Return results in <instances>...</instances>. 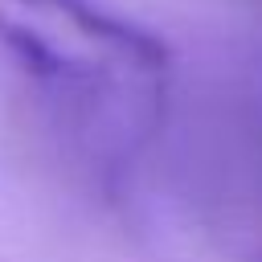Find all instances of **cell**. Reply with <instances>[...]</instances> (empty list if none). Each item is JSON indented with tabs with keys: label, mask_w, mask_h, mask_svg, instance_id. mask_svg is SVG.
Segmentation results:
<instances>
[{
	"label": "cell",
	"mask_w": 262,
	"mask_h": 262,
	"mask_svg": "<svg viewBox=\"0 0 262 262\" xmlns=\"http://www.w3.org/2000/svg\"><path fill=\"white\" fill-rule=\"evenodd\" d=\"M0 53L57 139L102 180L127 176L164 131L172 53L102 0H0Z\"/></svg>",
	"instance_id": "6da1fadb"
},
{
	"label": "cell",
	"mask_w": 262,
	"mask_h": 262,
	"mask_svg": "<svg viewBox=\"0 0 262 262\" xmlns=\"http://www.w3.org/2000/svg\"><path fill=\"white\" fill-rule=\"evenodd\" d=\"M258 262H262V258H258Z\"/></svg>",
	"instance_id": "7a4b0ae2"
}]
</instances>
